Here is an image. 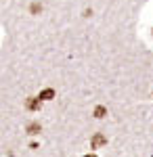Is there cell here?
I'll return each mask as SVG.
<instances>
[{
	"label": "cell",
	"instance_id": "1",
	"mask_svg": "<svg viewBox=\"0 0 153 157\" xmlns=\"http://www.w3.org/2000/svg\"><path fill=\"white\" fill-rule=\"evenodd\" d=\"M25 107L29 109V111H40L42 109V101L38 97H27L25 98Z\"/></svg>",
	"mask_w": 153,
	"mask_h": 157
},
{
	"label": "cell",
	"instance_id": "2",
	"mask_svg": "<svg viewBox=\"0 0 153 157\" xmlns=\"http://www.w3.org/2000/svg\"><path fill=\"white\" fill-rule=\"evenodd\" d=\"M103 145H107V136H103V134H94L92 140H90V149H101Z\"/></svg>",
	"mask_w": 153,
	"mask_h": 157
},
{
	"label": "cell",
	"instance_id": "3",
	"mask_svg": "<svg viewBox=\"0 0 153 157\" xmlns=\"http://www.w3.org/2000/svg\"><path fill=\"white\" fill-rule=\"evenodd\" d=\"M57 97V92H55V88H44V90H40V94H38V98L44 103V101H53V98Z\"/></svg>",
	"mask_w": 153,
	"mask_h": 157
},
{
	"label": "cell",
	"instance_id": "4",
	"mask_svg": "<svg viewBox=\"0 0 153 157\" xmlns=\"http://www.w3.org/2000/svg\"><path fill=\"white\" fill-rule=\"evenodd\" d=\"M42 132V126H40V121H32V124H27V134L29 136H36V134Z\"/></svg>",
	"mask_w": 153,
	"mask_h": 157
},
{
	"label": "cell",
	"instance_id": "5",
	"mask_svg": "<svg viewBox=\"0 0 153 157\" xmlns=\"http://www.w3.org/2000/svg\"><path fill=\"white\" fill-rule=\"evenodd\" d=\"M92 115L96 117V120H103V117L107 115V107H105V105H96V107H94V113H92Z\"/></svg>",
	"mask_w": 153,
	"mask_h": 157
},
{
	"label": "cell",
	"instance_id": "6",
	"mask_svg": "<svg viewBox=\"0 0 153 157\" xmlns=\"http://www.w3.org/2000/svg\"><path fill=\"white\" fill-rule=\"evenodd\" d=\"M40 11H42V4H38V2H34V4H32V13L36 15V13H40Z\"/></svg>",
	"mask_w": 153,
	"mask_h": 157
},
{
	"label": "cell",
	"instance_id": "7",
	"mask_svg": "<svg viewBox=\"0 0 153 157\" xmlns=\"http://www.w3.org/2000/svg\"><path fill=\"white\" fill-rule=\"evenodd\" d=\"M82 157H96L94 153H88V155H82Z\"/></svg>",
	"mask_w": 153,
	"mask_h": 157
},
{
	"label": "cell",
	"instance_id": "8",
	"mask_svg": "<svg viewBox=\"0 0 153 157\" xmlns=\"http://www.w3.org/2000/svg\"><path fill=\"white\" fill-rule=\"evenodd\" d=\"M151 92H153V90H151Z\"/></svg>",
	"mask_w": 153,
	"mask_h": 157
}]
</instances>
